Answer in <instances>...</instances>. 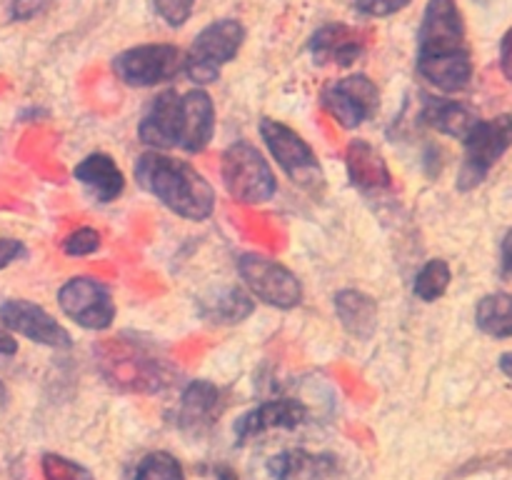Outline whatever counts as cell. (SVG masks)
Returning <instances> with one entry per match:
<instances>
[{"label":"cell","instance_id":"6da1fadb","mask_svg":"<svg viewBox=\"0 0 512 480\" xmlns=\"http://www.w3.org/2000/svg\"><path fill=\"white\" fill-rule=\"evenodd\" d=\"M418 73L443 93H460L473 80V53L455 0H428L418 28Z\"/></svg>","mask_w":512,"mask_h":480},{"label":"cell","instance_id":"7a4b0ae2","mask_svg":"<svg viewBox=\"0 0 512 480\" xmlns=\"http://www.w3.org/2000/svg\"><path fill=\"white\" fill-rule=\"evenodd\" d=\"M133 173L140 188L160 200L170 213L193 223H203L213 215V185L188 160L165 155L163 150H148L135 160Z\"/></svg>","mask_w":512,"mask_h":480},{"label":"cell","instance_id":"3957f363","mask_svg":"<svg viewBox=\"0 0 512 480\" xmlns=\"http://www.w3.org/2000/svg\"><path fill=\"white\" fill-rule=\"evenodd\" d=\"M220 178H223L230 198L243 205L268 203L278 190L273 168L265 155L248 140H235L223 150Z\"/></svg>","mask_w":512,"mask_h":480},{"label":"cell","instance_id":"277c9868","mask_svg":"<svg viewBox=\"0 0 512 480\" xmlns=\"http://www.w3.org/2000/svg\"><path fill=\"white\" fill-rule=\"evenodd\" d=\"M245 40V28L235 18H220L205 25L195 35L193 45L183 55V73L195 85H210L220 78L223 65H228L240 53Z\"/></svg>","mask_w":512,"mask_h":480},{"label":"cell","instance_id":"5b68a950","mask_svg":"<svg viewBox=\"0 0 512 480\" xmlns=\"http://www.w3.org/2000/svg\"><path fill=\"white\" fill-rule=\"evenodd\" d=\"M260 138L268 145L270 155L275 163L283 168V173L293 180L305 193L318 198L325 188V173L320 165L318 155L310 148L308 140L300 133H295L290 125L280 123V120L263 118L260 120Z\"/></svg>","mask_w":512,"mask_h":480},{"label":"cell","instance_id":"8992f818","mask_svg":"<svg viewBox=\"0 0 512 480\" xmlns=\"http://www.w3.org/2000/svg\"><path fill=\"white\" fill-rule=\"evenodd\" d=\"M463 143L465 155L458 173V190L468 193L488 178L490 170L512 148V113L478 120V125L470 130Z\"/></svg>","mask_w":512,"mask_h":480},{"label":"cell","instance_id":"52a82bcc","mask_svg":"<svg viewBox=\"0 0 512 480\" xmlns=\"http://www.w3.org/2000/svg\"><path fill=\"white\" fill-rule=\"evenodd\" d=\"M238 275L258 300L280 310L298 308L303 300V283L288 265L263 253H243L238 258Z\"/></svg>","mask_w":512,"mask_h":480},{"label":"cell","instance_id":"ba28073f","mask_svg":"<svg viewBox=\"0 0 512 480\" xmlns=\"http://www.w3.org/2000/svg\"><path fill=\"white\" fill-rule=\"evenodd\" d=\"M183 70V53L170 43H148L123 50L113 58V73L130 88H153Z\"/></svg>","mask_w":512,"mask_h":480},{"label":"cell","instance_id":"9c48e42d","mask_svg":"<svg viewBox=\"0 0 512 480\" xmlns=\"http://www.w3.org/2000/svg\"><path fill=\"white\" fill-rule=\"evenodd\" d=\"M320 105L335 123L353 130L378 113L380 90L368 75L355 73L325 83L320 90Z\"/></svg>","mask_w":512,"mask_h":480},{"label":"cell","instance_id":"30bf717a","mask_svg":"<svg viewBox=\"0 0 512 480\" xmlns=\"http://www.w3.org/2000/svg\"><path fill=\"white\" fill-rule=\"evenodd\" d=\"M58 305L75 325L85 330H108L118 313L108 285L88 275H78L60 285Z\"/></svg>","mask_w":512,"mask_h":480},{"label":"cell","instance_id":"8fae6325","mask_svg":"<svg viewBox=\"0 0 512 480\" xmlns=\"http://www.w3.org/2000/svg\"><path fill=\"white\" fill-rule=\"evenodd\" d=\"M0 323L15 335H23L30 343L48 345V348H70L73 338L68 330L38 303L25 298H10L0 305Z\"/></svg>","mask_w":512,"mask_h":480},{"label":"cell","instance_id":"7c38bea8","mask_svg":"<svg viewBox=\"0 0 512 480\" xmlns=\"http://www.w3.org/2000/svg\"><path fill=\"white\" fill-rule=\"evenodd\" d=\"M215 135V105L208 90L193 88L180 95L178 148L195 155L203 153Z\"/></svg>","mask_w":512,"mask_h":480},{"label":"cell","instance_id":"4fadbf2b","mask_svg":"<svg viewBox=\"0 0 512 480\" xmlns=\"http://www.w3.org/2000/svg\"><path fill=\"white\" fill-rule=\"evenodd\" d=\"M308 418V408L295 398L265 400L258 408L248 410L235 420L233 430L240 443L258 438V435L270 433V430H295Z\"/></svg>","mask_w":512,"mask_h":480},{"label":"cell","instance_id":"5bb4252c","mask_svg":"<svg viewBox=\"0 0 512 480\" xmlns=\"http://www.w3.org/2000/svg\"><path fill=\"white\" fill-rule=\"evenodd\" d=\"M310 55L318 65H348L358 63L365 53V35L345 23H328L318 28L310 38Z\"/></svg>","mask_w":512,"mask_h":480},{"label":"cell","instance_id":"9a60e30c","mask_svg":"<svg viewBox=\"0 0 512 480\" xmlns=\"http://www.w3.org/2000/svg\"><path fill=\"white\" fill-rule=\"evenodd\" d=\"M223 410L218 385L210 380H193L180 395L178 410H175V423L183 433L203 435L205 430L218 423V415Z\"/></svg>","mask_w":512,"mask_h":480},{"label":"cell","instance_id":"2e32d148","mask_svg":"<svg viewBox=\"0 0 512 480\" xmlns=\"http://www.w3.org/2000/svg\"><path fill=\"white\" fill-rule=\"evenodd\" d=\"M345 168H348L350 185L358 188L360 193L378 195L393 188V173H390L383 153L368 140H350L348 150H345Z\"/></svg>","mask_w":512,"mask_h":480},{"label":"cell","instance_id":"e0dca14e","mask_svg":"<svg viewBox=\"0 0 512 480\" xmlns=\"http://www.w3.org/2000/svg\"><path fill=\"white\" fill-rule=\"evenodd\" d=\"M178 115H180V93L175 88L163 90L155 95L150 108L145 110L138 125L140 143L150 150H175L178 148Z\"/></svg>","mask_w":512,"mask_h":480},{"label":"cell","instance_id":"ac0fdd59","mask_svg":"<svg viewBox=\"0 0 512 480\" xmlns=\"http://www.w3.org/2000/svg\"><path fill=\"white\" fill-rule=\"evenodd\" d=\"M73 178L98 203H113L125 190V175L108 153H90L73 168Z\"/></svg>","mask_w":512,"mask_h":480},{"label":"cell","instance_id":"d6986e66","mask_svg":"<svg viewBox=\"0 0 512 480\" xmlns=\"http://www.w3.org/2000/svg\"><path fill=\"white\" fill-rule=\"evenodd\" d=\"M265 468L273 480H330L338 463L328 453H308L298 448L273 455Z\"/></svg>","mask_w":512,"mask_h":480},{"label":"cell","instance_id":"ffe728a7","mask_svg":"<svg viewBox=\"0 0 512 480\" xmlns=\"http://www.w3.org/2000/svg\"><path fill=\"white\" fill-rule=\"evenodd\" d=\"M255 310L253 298L238 285H223L198 298V315L210 325H235L250 318Z\"/></svg>","mask_w":512,"mask_h":480},{"label":"cell","instance_id":"44dd1931","mask_svg":"<svg viewBox=\"0 0 512 480\" xmlns=\"http://www.w3.org/2000/svg\"><path fill=\"white\" fill-rule=\"evenodd\" d=\"M333 308L345 333L358 340L373 338L375 328H378V303H375V298H370L368 293L358 288H343L335 293Z\"/></svg>","mask_w":512,"mask_h":480},{"label":"cell","instance_id":"7402d4cb","mask_svg":"<svg viewBox=\"0 0 512 480\" xmlns=\"http://www.w3.org/2000/svg\"><path fill=\"white\" fill-rule=\"evenodd\" d=\"M420 120H423L428 128L438 130L440 135L465 140L470 130L478 125L480 115L475 113L470 105L460 103V100L425 98L423 110H420Z\"/></svg>","mask_w":512,"mask_h":480},{"label":"cell","instance_id":"603a6c76","mask_svg":"<svg viewBox=\"0 0 512 480\" xmlns=\"http://www.w3.org/2000/svg\"><path fill=\"white\" fill-rule=\"evenodd\" d=\"M475 325L490 338H512V293H490L475 305Z\"/></svg>","mask_w":512,"mask_h":480},{"label":"cell","instance_id":"cb8c5ba5","mask_svg":"<svg viewBox=\"0 0 512 480\" xmlns=\"http://www.w3.org/2000/svg\"><path fill=\"white\" fill-rule=\"evenodd\" d=\"M450 280H453V273H450L448 260L433 258L418 270L413 280V295L423 303H435V300L443 298L450 288Z\"/></svg>","mask_w":512,"mask_h":480},{"label":"cell","instance_id":"d4e9b609","mask_svg":"<svg viewBox=\"0 0 512 480\" xmlns=\"http://www.w3.org/2000/svg\"><path fill=\"white\" fill-rule=\"evenodd\" d=\"M133 480H185V473L175 455L165 453V450H155V453H148L140 460Z\"/></svg>","mask_w":512,"mask_h":480},{"label":"cell","instance_id":"484cf974","mask_svg":"<svg viewBox=\"0 0 512 480\" xmlns=\"http://www.w3.org/2000/svg\"><path fill=\"white\" fill-rule=\"evenodd\" d=\"M43 475L45 480H95L88 468L58 453L43 455Z\"/></svg>","mask_w":512,"mask_h":480},{"label":"cell","instance_id":"4316f807","mask_svg":"<svg viewBox=\"0 0 512 480\" xmlns=\"http://www.w3.org/2000/svg\"><path fill=\"white\" fill-rule=\"evenodd\" d=\"M60 248L70 258H85V255H93L95 250H100V233L93 228H78L63 240Z\"/></svg>","mask_w":512,"mask_h":480},{"label":"cell","instance_id":"83f0119b","mask_svg":"<svg viewBox=\"0 0 512 480\" xmlns=\"http://www.w3.org/2000/svg\"><path fill=\"white\" fill-rule=\"evenodd\" d=\"M155 13L170 25V28H180L185 25V20L193 13L195 0H153Z\"/></svg>","mask_w":512,"mask_h":480},{"label":"cell","instance_id":"f1b7e54d","mask_svg":"<svg viewBox=\"0 0 512 480\" xmlns=\"http://www.w3.org/2000/svg\"><path fill=\"white\" fill-rule=\"evenodd\" d=\"M413 0H353V8L360 15H368V18H388V15L400 13L403 8Z\"/></svg>","mask_w":512,"mask_h":480},{"label":"cell","instance_id":"f546056e","mask_svg":"<svg viewBox=\"0 0 512 480\" xmlns=\"http://www.w3.org/2000/svg\"><path fill=\"white\" fill-rule=\"evenodd\" d=\"M50 0H13L10 3V18L13 20H30L48 8Z\"/></svg>","mask_w":512,"mask_h":480},{"label":"cell","instance_id":"4dcf8cb0","mask_svg":"<svg viewBox=\"0 0 512 480\" xmlns=\"http://www.w3.org/2000/svg\"><path fill=\"white\" fill-rule=\"evenodd\" d=\"M28 253L23 245V240L18 238H0V270L8 268V265H13L15 260H20L23 255Z\"/></svg>","mask_w":512,"mask_h":480},{"label":"cell","instance_id":"1f68e13d","mask_svg":"<svg viewBox=\"0 0 512 480\" xmlns=\"http://www.w3.org/2000/svg\"><path fill=\"white\" fill-rule=\"evenodd\" d=\"M500 273H503L505 280H512V228L500 243Z\"/></svg>","mask_w":512,"mask_h":480},{"label":"cell","instance_id":"d6a6232c","mask_svg":"<svg viewBox=\"0 0 512 480\" xmlns=\"http://www.w3.org/2000/svg\"><path fill=\"white\" fill-rule=\"evenodd\" d=\"M500 70L512 83V28L500 40Z\"/></svg>","mask_w":512,"mask_h":480},{"label":"cell","instance_id":"836d02e7","mask_svg":"<svg viewBox=\"0 0 512 480\" xmlns=\"http://www.w3.org/2000/svg\"><path fill=\"white\" fill-rule=\"evenodd\" d=\"M15 353H18V340H15L13 333L0 323V355H15Z\"/></svg>","mask_w":512,"mask_h":480},{"label":"cell","instance_id":"e575fe53","mask_svg":"<svg viewBox=\"0 0 512 480\" xmlns=\"http://www.w3.org/2000/svg\"><path fill=\"white\" fill-rule=\"evenodd\" d=\"M498 365H500V370H503V373L508 375V378L512 380V350H508V353L500 355Z\"/></svg>","mask_w":512,"mask_h":480},{"label":"cell","instance_id":"d590c367","mask_svg":"<svg viewBox=\"0 0 512 480\" xmlns=\"http://www.w3.org/2000/svg\"><path fill=\"white\" fill-rule=\"evenodd\" d=\"M5 398V385H3V380H0V400Z\"/></svg>","mask_w":512,"mask_h":480}]
</instances>
